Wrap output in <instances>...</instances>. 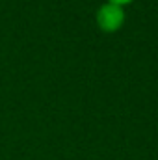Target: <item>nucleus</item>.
<instances>
[{"instance_id":"f257e3e1","label":"nucleus","mask_w":158,"mask_h":160,"mask_svg":"<svg viewBox=\"0 0 158 160\" xmlns=\"http://www.w3.org/2000/svg\"><path fill=\"white\" fill-rule=\"evenodd\" d=\"M125 21H126L125 8H121L117 4H112V2H102L95 11V22H97L99 30L104 34L119 32L123 28Z\"/></svg>"},{"instance_id":"f03ea898","label":"nucleus","mask_w":158,"mask_h":160,"mask_svg":"<svg viewBox=\"0 0 158 160\" xmlns=\"http://www.w3.org/2000/svg\"><path fill=\"white\" fill-rule=\"evenodd\" d=\"M104 2H112V4H117V6H121V8H125V6L132 4L134 0H104Z\"/></svg>"}]
</instances>
